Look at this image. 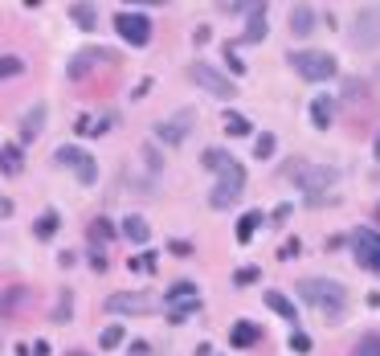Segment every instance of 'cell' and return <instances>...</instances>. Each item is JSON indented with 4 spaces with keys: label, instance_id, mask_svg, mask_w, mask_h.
<instances>
[{
    "label": "cell",
    "instance_id": "1",
    "mask_svg": "<svg viewBox=\"0 0 380 356\" xmlns=\"http://www.w3.org/2000/svg\"><path fill=\"white\" fill-rule=\"evenodd\" d=\"M298 295L323 315V319H332V323H336L339 315H343V308H347V291L339 287L336 278H302V283H298Z\"/></svg>",
    "mask_w": 380,
    "mask_h": 356
},
{
    "label": "cell",
    "instance_id": "2",
    "mask_svg": "<svg viewBox=\"0 0 380 356\" xmlns=\"http://www.w3.org/2000/svg\"><path fill=\"white\" fill-rule=\"evenodd\" d=\"M287 177L295 180L302 193H311V197H319V193H327V188H336L339 172L336 168H327V164H307V160H298L287 168Z\"/></svg>",
    "mask_w": 380,
    "mask_h": 356
},
{
    "label": "cell",
    "instance_id": "3",
    "mask_svg": "<svg viewBox=\"0 0 380 356\" xmlns=\"http://www.w3.org/2000/svg\"><path fill=\"white\" fill-rule=\"evenodd\" d=\"M197 308H201V291L192 283H176L168 295H164V312H168L172 323H184Z\"/></svg>",
    "mask_w": 380,
    "mask_h": 356
},
{
    "label": "cell",
    "instance_id": "4",
    "mask_svg": "<svg viewBox=\"0 0 380 356\" xmlns=\"http://www.w3.org/2000/svg\"><path fill=\"white\" fill-rule=\"evenodd\" d=\"M242 184H246V172L237 164H225L221 168V180H217V188H212V197H209V205L212 209H229L242 197Z\"/></svg>",
    "mask_w": 380,
    "mask_h": 356
},
{
    "label": "cell",
    "instance_id": "5",
    "mask_svg": "<svg viewBox=\"0 0 380 356\" xmlns=\"http://www.w3.org/2000/svg\"><path fill=\"white\" fill-rule=\"evenodd\" d=\"M291 62H295V70L307 78V82L336 78V57H327V53H315V49H307V53H295Z\"/></svg>",
    "mask_w": 380,
    "mask_h": 356
},
{
    "label": "cell",
    "instance_id": "6",
    "mask_svg": "<svg viewBox=\"0 0 380 356\" xmlns=\"http://www.w3.org/2000/svg\"><path fill=\"white\" fill-rule=\"evenodd\" d=\"M352 254H356V262L364 270L380 274V233L377 229H356L352 233Z\"/></svg>",
    "mask_w": 380,
    "mask_h": 356
},
{
    "label": "cell",
    "instance_id": "7",
    "mask_svg": "<svg viewBox=\"0 0 380 356\" xmlns=\"http://www.w3.org/2000/svg\"><path fill=\"white\" fill-rule=\"evenodd\" d=\"M352 45L368 49V45H380V4H368L356 12V29H352Z\"/></svg>",
    "mask_w": 380,
    "mask_h": 356
},
{
    "label": "cell",
    "instance_id": "8",
    "mask_svg": "<svg viewBox=\"0 0 380 356\" xmlns=\"http://www.w3.org/2000/svg\"><path fill=\"white\" fill-rule=\"evenodd\" d=\"M115 29H119V37L131 42V45H147L152 42V21L139 17V12H119V17H115Z\"/></svg>",
    "mask_w": 380,
    "mask_h": 356
},
{
    "label": "cell",
    "instance_id": "9",
    "mask_svg": "<svg viewBox=\"0 0 380 356\" xmlns=\"http://www.w3.org/2000/svg\"><path fill=\"white\" fill-rule=\"evenodd\" d=\"M188 74H192V82H197V87L209 90L212 98H233V94H237V90H233V82H229V78H221V74H217L212 66H205V62H197Z\"/></svg>",
    "mask_w": 380,
    "mask_h": 356
},
{
    "label": "cell",
    "instance_id": "10",
    "mask_svg": "<svg viewBox=\"0 0 380 356\" xmlns=\"http://www.w3.org/2000/svg\"><path fill=\"white\" fill-rule=\"evenodd\" d=\"M57 160H62V164H70V168L78 172L82 184H90V180L98 177V172H94V164H90V156H86L82 148H62V152H57Z\"/></svg>",
    "mask_w": 380,
    "mask_h": 356
},
{
    "label": "cell",
    "instance_id": "11",
    "mask_svg": "<svg viewBox=\"0 0 380 356\" xmlns=\"http://www.w3.org/2000/svg\"><path fill=\"white\" fill-rule=\"evenodd\" d=\"M188 123H192V111H180L176 119H164V123L156 127V135H160L164 143H184V135H188Z\"/></svg>",
    "mask_w": 380,
    "mask_h": 356
},
{
    "label": "cell",
    "instance_id": "12",
    "mask_svg": "<svg viewBox=\"0 0 380 356\" xmlns=\"http://www.w3.org/2000/svg\"><path fill=\"white\" fill-rule=\"evenodd\" d=\"M98 62H111V53H107V49H82V53L70 62V78H82V74H90Z\"/></svg>",
    "mask_w": 380,
    "mask_h": 356
},
{
    "label": "cell",
    "instance_id": "13",
    "mask_svg": "<svg viewBox=\"0 0 380 356\" xmlns=\"http://www.w3.org/2000/svg\"><path fill=\"white\" fill-rule=\"evenodd\" d=\"M291 33L295 37H311L315 33V8L311 4H295L291 8Z\"/></svg>",
    "mask_w": 380,
    "mask_h": 356
},
{
    "label": "cell",
    "instance_id": "14",
    "mask_svg": "<svg viewBox=\"0 0 380 356\" xmlns=\"http://www.w3.org/2000/svg\"><path fill=\"white\" fill-rule=\"evenodd\" d=\"M156 303L147 295H111L107 299V312H152Z\"/></svg>",
    "mask_w": 380,
    "mask_h": 356
},
{
    "label": "cell",
    "instance_id": "15",
    "mask_svg": "<svg viewBox=\"0 0 380 356\" xmlns=\"http://www.w3.org/2000/svg\"><path fill=\"white\" fill-rule=\"evenodd\" d=\"M257 336H262V328L250 323V319H242V323L229 332V344H233V348H250V344H257Z\"/></svg>",
    "mask_w": 380,
    "mask_h": 356
},
{
    "label": "cell",
    "instance_id": "16",
    "mask_svg": "<svg viewBox=\"0 0 380 356\" xmlns=\"http://www.w3.org/2000/svg\"><path fill=\"white\" fill-rule=\"evenodd\" d=\"M311 119H315V127H323V132H327V127H332V119H336V103H332L327 94H319V98L311 103Z\"/></svg>",
    "mask_w": 380,
    "mask_h": 356
},
{
    "label": "cell",
    "instance_id": "17",
    "mask_svg": "<svg viewBox=\"0 0 380 356\" xmlns=\"http://www.w3.org/2000/svg\"><path fill=\"white\" fill-rule=\"evenodd\" d=\"M266 303H270V308H274V312L282 315V319H287V323H298V312H295V303H291V299H287V295H282V291H266Z\"/></svg>",
    "mask_w": 380,
    "mask_h": 356
},
{
    "label": "cell",
    "instance_id": "18",
    "mask_svg": "<svg viewBox=\"0 0 380 356\" xmlns=\"http://www.w3.org/2000/svg\"><path fill=\"white\" fill-rule=\"evenodd\" d=\"M42 123H45V107H33V111L25 115V123H21V139H33V135H42Z\"/></svg>",
    "mask_w": 380,
    "mask_h": 356
},
{
    "label": "cell",
    "instance_id": "19",
    "mask_svg": "<svg viewBox=\"0 0 380 356\" xmlns=\"http://www.w3.org/2000/svg\"><path fill=\"white\" fill-rule=\"evenodd\" d=\"M257 225H266V217H262L257 209H253V213H246V217L237 222V242H250L253 233H257Z\"/></svg>",
    "mask_w": 380,
    "mask_h": 356
},
{
    "label": "cell",
    "instance_id": "20",
    "mask_svg": "<svg viewBox=\"0 0 380 356\" xmlns=\"http://www.w3.org/2000/svg\"><path fill=\"white\" fill-rule=\"evenodd\" d=\"M266 37V8H250V29H246V42H262Z\"/></svg>",
    "mask_w": 380,
    "mask_h": 356
},
{
    "label": "cell",
    "instance_id": "21",
    "mask_svg": "<svg viewBox=\"0 0 380 356\" xmlns=\"http://www.w3.org/2000/svg\"><path fill=\"white\" fill-rule=\"evenodd\" d=\"M123 233L131 238V242H147V238H152V225L143 222V217H127V222H123Z\"/></svg>",
    "mask_w": 380,
    "mask_h": 356
},
{
    "label": "cell",
    "instance_id": "22",
    "mask_svg": "<svg viewBox=\"0 0 380 356\" xmlns=\"http://www.w3.org/2000/svg\"><path fill=\"white\" fill-rule=\"evenodd\" d=\"M0 164H4V172H12V177H17V172H21V148H12V143H8V148H0Z\"/></svg>",
    "mask_w": 380,
    "mask_h": 356
},
{
    "label": "cell",
    "instance_id": "23",
    "mask_svg": "<svg viewBox=\"0 0 380 356\" xmlns=\"http://www.w3.org/2000/svg\"><path fill=\"white\" fill-rule=\"evenodd\" d=\"M70 17H74L82 29H94V21H98V12H94L90 4H70Z\"/></svg>",
    "mask_w": 380,
    "mask_h": 356
},
{
    "label": "cell",
    "instance_id": "24",
    "mask_svg": "<svg viewBox=\"0 0 380 356\" xmlns=\"http://www.w3.org/2000/svg\"><path fill=\"white\" fill-rule=\"evenodd\" d=\"M225 164H233V156H225L221 148H209V152H205V168H209V172H221Z\"/></svg>",
    "mask_w": 380,
    "mask_h": 356
},
{
    "label": "cell",
    "instance_id": "25",
    "mask_svg": "<svg viewBox=\"0 0 380 356\" xmlns=\"http://www.w3.org/2000/svg\"><path fill=\"white\" fill-rule=\"evenodd\" d=\"M102 132H107V119H90V115L78 119V135H102Z\"/></svg>",
    "mask_w": 380,
    "mask_h": 356
},
{
    "label": "cell",
    "instance_id": "26",
    "mask_svg": "<svg viewBox=\"0 0 380 356\" xmlns=\"http://www.w3.org/2000/svg\"><path fill=\"white\" fill-rule=\"evenodd\" d=\"M352 356H380V336H364V340L352 348Z\"/></svg>",
    "mask_w": 380,
    "mask_h": 356
},
{
    "label": "cell",
    "instance_id": "27",
    "mask_svg": "<svg viewBox=\"0 0 380 356\" xmlns=\"http://www.w3.org/2000/svg\"><path fill=\"white\" fill-rule=\"evenodd\" d=\"M225 132L229 135H246L250 132V119H246V115H225Z\"/></svg>",
    "mask_w": 380,
    "mask_h": 356
},
{
    "label": "cell",
    "instance_id": "28",
    "mask_svg": "<svg viewBox=\"0 0 380 356\" xmlns=\"http://www.w3.org/2000/svg\"><path fill=\"white\" fill-rule=\"evenodd\" d=\"M90 242H94V246H102V242H111V222H102V217H98V222L90 225Z\"/></svg>",
    "mask_w": 380,
    "mask_h": 356
},
{
    "label": "cell",
    "instance_id": "29",
    "mask_svg": "<svg viewBox=\"0 0 380 356\" xmlns=\"http://www.w3.org/2000/svg\"><path fill=\"white\" fill-rule=\"evenodd\" d=\"M253 156H257V160L274 156V135H257V139H253Z\"/></svg>",
    "mask_w": 380,
    "mask_h": 356
},
{
    "label": "cell",
    "instance_id": "30",
    "mask_svg": "<svg viewBox=\"0 0 380 356\" xmlns=\"http://www.w3.org/2000/svg\"><path fill=\"white\" fill-rule=\"evenodd\" d=\"M139 156L147 160V168H152V172H160V168H164V160H160V152H156V143H143V152H139Z\"/></svg>",
    "mask_w": 380,
    "mask_h": 356
},
{
    "label": "cell",
    "instance_id": "31",
    "mask_svg": "<svg viewBox=\"0 0 380 356\" xmlns=\"http://www.w3.org/2000/svg\"><path fill=\"white\" fill-rule=\"evenodd\" d=\"M119 344H123V328H119V323H111V328L102 332V348H119Z\"/></svg>",
    "mask_w": 380,
    "mask_h": 356
},
{
    "label": "cell",
    "instance_id": "32",
    "mask_svg": "<svg viewBox=\"0 0 380 356\" xmlns=\"http://www.w3.org/2000/svg\"><path fill=\"white\" fill-rule=\"evenodd\" d=\"M21 70H25L21 57H0V78H12V74H21Z\"/></svg>",
    "mask_w": 380,
    "mask_h": 356
},
{
    "label": "cell",
    "instance_id": "33",
    "mask_svg": "<svg viewBox=\"0 0 380 356\" xmlns=\"http://www.w3.org/2000/svg\"><path fill=\"white\" fill-rule=\"evenodd\" d=\"M53 233H57V213H45L37 222V238H53Z\"/></svg>",
    "mask_w": 380,
    "mask_h": 356
},
{
    "label": "cell",
    "instance_id": "34",
    "mask_svg": "<svg viewBox=\"0 0 380 356\" xmlns=\"http://www.w3.org/2000/svg\"><path fill=\"white\" fill-rule=\"evenodd\" d=\"M127 267H131V270H143V274H152V270H156V254H139V258H131Z\"/></svg>",
    "mask_w": 380,
    "mask_h": 356
},
{
    "label": "cell",
    "instance_id": "35",
    "mask_svg": "<svg viewBox=\"0 0 380 356\" xmlns=\"http://www.w3.org/2000/svg\"><path fill=\"white\" fill-rule=\"evenodd\" d=\"M291 348L295 353H311V336L307 332H291Z\"/></svg>",
    "mask_w": 380,
    "mask_h": 356
},
{
    "label": "cell",
    "instance_id": "36",
    "mask_svg": "<svg viewBox=\"0 0 380 356\" xmlns=\"http://www.w3.org/2000/svg\"><path fill=\"white\" fill-rule=\"evenodd\" d=\"M298 250H302V246H298V238H295V242H287V246L278 250V258H282V262H291V258H295Z\"/></svg>",
    "mask_w": 380,
    "mask_h": 356
},
{
    "label": "cell",
    "instance_id": "37",
    "mask_svg": "<svg viewBox=\"0 0 380 356\" xmlns=\"http://www.w3.org/2000/svg\"><path fill=\"white\" fill-rule=\"evenodd\" d=\"M225 62H229V70H233V74H242V70H246V62H237V53H233L229 45H225Z\"/></svg>",
    "mask_w": 380,
    "mask_h": 356
},
{
    "label": "cell",
    "instance_id": "38",
    "mask_svg": "<svg viewBox=\"0 0 380 356\" xmlns=\"http://www.w3.org/2000/svg\"><path fill=\"white\" fill-rule=\"evenodd\" d=\"M343 90H347V98H360V94H364V82H356V78H347V82H343Z\"/></svg>",
    "mask_w": 380,
    "mask_h": 356
},
{
    "label": "cell",
    "instance_id": "39",
    "mask_svg": "<svg viewBox=\"0 0 380 356\" xmlns=\"http://www.w3.org/2000/svg\"><path fill=\"white\" fill-rule=\"evenodd\" d=\"M53 315H57V319H66V315H70V291L62 295V303H57V312H53Z\"/></svg>",
    "mask_w": 380,
    "mask_h": 356
},
{
    "label": "cell",
    "instance_id": "40",
    "mask_svg": "<svg viewBox=\"0 0 380 356\" xmlns=\"http://www.w3.org/2000/svg\"><path fill=\"white\" fill-rule=\"evenodd\" d=\"M253 278H257V270H253V267H242V270H237V283H253Z\"/></svg>",
    "mask_w": 380,
    "mask_h": 356
},
{
    "label": "cell",
    "instance_id": "41",
    "mask_svg": "<svg viewBox=\"0 0 380 356\" xmlns=\"http://www.w3.org/2000/svg\"><path fill=\"white\" fill-rule=\"evenodd\" d=\"M377 160H380V139H377Z\"/></svg>",
    "mask_w": 380,
    "mask_h": 356
},
{
    "label": "cell",
    "instance_id": "42",
    "mask_svg": "<svg viewBox=\"0 0 380 356\" xmlns=\"http://www.w3.org/2000/svg\"><path fill=\"white\" fill-rule=\"evenodd\" d=\"M70 356H86V353H70Z\"/></svg>",
    "mask_w": 380,
    "mask_h": 356
}]
</instances>
